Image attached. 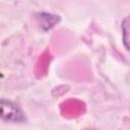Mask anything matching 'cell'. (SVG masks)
Instances as JSON below:
<instances>
[{"mask_svg":"<svg viewBox=\"0 0 130 130\" xmlns=\"http://www.w3.org/2000/svg\"><path fill=\"white\" fill-rule=\"evenodd\" d=\"M85 104L76 99H70L60 105V112L63 117L68 119L77 118L85 112Z\"/></svg>","mask_w":130,"mask_h":130,"instance_id":"1","label":"cell"},{"mask_svg":"<svg viewBox=\"0 0 130 130\" xmlns=\"http://www.w3.org/2000/svg\"><path fill=\"white\" fill-rule=\"evenodd\" d=\"M1 117L3 120L11 122H21L24 120V116L20 109L6 100H1Z\"/></svg>","mask_w":130,"mask_h":130,"instance_id":"2","label":"cell"},{"mask_svg":"<svg viewBox=\"0 0 130 130\" xmlns=\"http://www.w3.org/2000/svg\"><path fill=\"white\" fill-rule=\"evenodd\" d=\"M51 61H52V54L51 51L47 49L43 52V54L39 57V59L36 62L35 74L38 78H42L47 74Z\"/></svg>","mask_w":130,"mask_h":130,"instance_id":"3","label":"cell"},{"mask_svg":"<svg viewBox=\"0 0 130 130\" xmlns=\"http://www.w3.org/2000/svg\"><path fill=\"white\" fill-rule=\"evenodd\" d=\"M39 19H40L41 26L45 30L50 29L60 20L58 15H53V14H49V13H45V12L39 14Z\"/></svg>","mask_w":130,"mask_h":130,"instance_id":"4","label":"cell"},{"mask_svg":"<svg viewBox=\"0 0 130 130\" xmlns=\"http://www.w3.org/2000/svg\"><path fill=\"white\" fill-rule=\"evenodd\" d=\"M121 27L123 34V44L125 48L130 51V14L123 19Z\"/></svg>","mask_w":130,"mask_h":130,"instance_id":"5","label":"cell"},{"mask_svg":"<svg viewBox=\"0 0 130 130\" xmlns=\"http://www.w3.org/2000/svg\"><path fill=\"white\" fill-rule=\"evenodd\" d=\"M90 130H92V129H90Z\"/></svg>","mask_w":130,"mask_h":130,"instance_id":"6","label":"cell"}]
</instances>
